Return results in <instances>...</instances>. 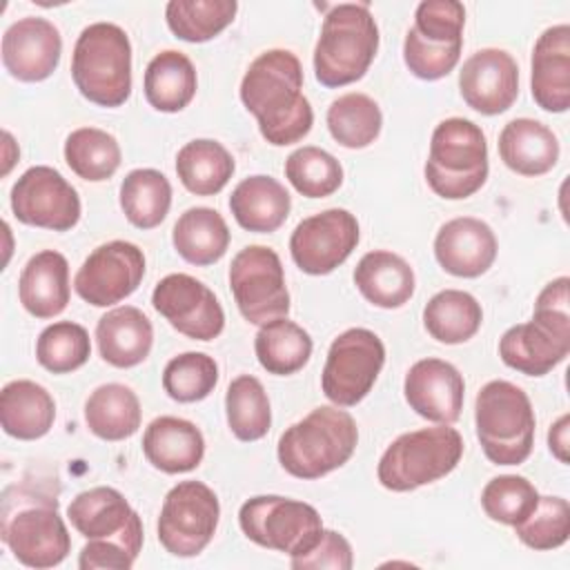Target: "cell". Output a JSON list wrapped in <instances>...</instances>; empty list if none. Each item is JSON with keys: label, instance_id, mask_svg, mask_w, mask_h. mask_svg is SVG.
Returning a JSON list of instances; mask_svg holds the SVG:
<instances>
[{"label": "cell", "instance_id": "6da1fadb", "mask_svg": "<svg viewBox=\"0 0 570 570\" xmlns=\"http://www.w3.org/2000/svg\"><path fill=\"white\" fill-rule=\"evenodd\" d=\"M240 100L274 147L303 140L314 125L312 105L303 94V67L289 49H267L249 62Z\"/></svg>", "mask_w": 570, "mask_h": 570}, {"label": "cell", "instance_id": "7a4b0ae2", "mask_svg": "<svg viewBox=\"0 0 570 570\" xmlns=\"http://www.w3.org/2000/svg\"><path fill=\"white\" fill-rule=\"evenodd\" d=\"M0 517V537L22 566L42 570L67 559L71 539L56 497L27 483L7 485Z\"/></svg>", "mask_w": 570, "mask_h": 570}, {"label": "cell", "instance_id": "3957f363", "mask_svg": "<svg viewBox=\"0 0 570 570\" xmlns=\"http://www.w3.org/2000/svg\"><path fill=\"white\" fill-rule=\"evenodd\" d=\"M358 443L356 421L338 405H318L278 439V463L296 479H321L345 465Z\"/></svg>", "mask_w": 570, "mask_h": 570}, {"label": "cell", "instance_id": "277c9868", "mask_svg": "<svg viewBox=\"0 0 570 570\" xmlns=\"http://www.w3.org/2000/svg\"><path fill=\"white\" fill-rule=\"evenodd\" d=\"M379 51V27L367 2L330 7L314 47V76L323 87H345L365 76Z\"/></svg>", "mask_w": 570, "mask_h": 570}, {"label": "cell", "instance_id": "5b68a950", "mask_svg": "<svg viewBox=\"0 0 570 570\" xmlns=\"http://www.w3.org/2000/svg\"><path fill=\"white\" fill-rule=\"evenodd\" d=\"M71 78L94 105L120 107L131 94V42L122 27L94 22L73 45Z\"/></svg>", "mask_w": 570, "mask_h": 570}, {"label": "cell", "instance_id": "8992f818", "mask_svg": "<svg viewBox=\"0 0 570 570\" xmlns=\"http://www.w3.org/2000/svg\"><path fill=\"white\" fill-rule=\"evenodd\" d=\"M423 171L430 189L445 200H463L476 194L490 171L481 127L459 116L441 120L432 131Z\"/></svg>", "mask_w": 570, "mask_h": 570}, {"label": "cell", "instance_id": "52a82bcc", "mask_svg": "<svg viewBox=\"0 0 570 570\" xmlns=\"http://www.w3.org/2000/svg\"><path fill=\"white\" fill-rule=\"evenodd\" d=\"M474 428L488 461L523 463L532 452L537 428L530 396L510 381H488L474 401Z\"/></svg>", "mask_w": 570, "mask_h": 570}, {"label": "cell", "instance_id": "ba28073f", "mask_svg": "<svg viewBox=\"0 0 570 570\" xmlns=\"http://www.w3.org/2000/svg\"><path fill=\"white\" fill-rule=\"evenodd\" d=\"M463 456L456 428L436 423L396 436L379 459V483L392 492H410L448 476Z\"/></svg>", "mask_w": 570, "mask_h": 570}, {"label": "cell", "instance_id": "9c48e42d", "mask_svg": "<svg viewBox=\"0 0 570 570\" xmlns=\"http://www.w3.org/2000/svg\"><path fill=\"white\" fill-rule=\"evenodd\" d=\"M238 523L249 541L289 559L309 552L323 532V521L314 505L278 494L247 499L238 510Z\"/></svg>", "mask_w": 570, "mask_h": 570}, {"label": "cell", "instance_id": "30bf717a", "mask_svg": "<svg viewBox=\"0 0 570 570\" xmlns=\"http://www.w3.org/2000/svg\"><path fill=\"white\" fill-rule=\"evenodd\" d=\"M385 365V345L367 327H350L338 334L321 374L323 394L338 407L361 403L374 387Z\"/></svg>", "mask_w": 570, "mask_h": 570}, {"label": "cell", "instance_id": "8fae6325", "mask_svg": "<svg viewBox=\"0 0 570 570\" xmlns=\"http://www.w3.org/2000/svg\"><path fill=\"white\" fill-rule=\"evenodd\" d=\"M218 519L216 492L203 481H180L165 494L156 525L158 541L174 557H196L214 539Z\"/></svg>", "mask_w": 570, "mask_h": 570}, {"label": "cell", "instance_id": "7c38bea8", "mask_svg": "<svg viewBox=\"0 0 570 570\" xmlns=\"http://www.w3.org/2000/svg\"><path fill=\"white\" fill-rule=\"evenodd\" d=\"M229 287L238 312L254 325L283 318L289 312L283 263L267 245H247L232 258Z\"/></svg>", "mask_w": 570, "mask_h": 570}, {"label": "cell", "instance_id": "4fadbf2b", "mask_svg": "<svg viewBox=\"0 0 570 570\" xmlns=\"http://www.w3.org/2000/svg\"><path fill=\"white\" fill-rule=\"evenodd\" d=\"M11 212L24 225L67 232L78 225L82 205L76 187L58 169L36 165L13 183Z\"/></svg>", "mask_w": 570, "mask_h": 570}, {"label": "cell", "instance_id": "5bb4252c", "mask_svg": "<svg viewBox=\"0 0 570 570\" xmlns=\"http://www.w3.org/2000/svg\"><path fill=\"white\" fill-rule=\"evenodd\" d=\"M361 238L352 212L332 207L303 218L289 236V254L296 267L309 276H325L343 265Z\"/></svg>", "mask_w": 570, "mask_h": 570}, {"label": "cell", "instance_id": "9a60e30c", "mask_svg": "<svg viewBox=\"0 0 570 570\" xmlns=\"http://www.w3.org/2000/svg\"><path fill=\"white\" fill-rule=\"evenodd\" d=\"M145 276V254L129 240L98 245L73 276L76 294L94 305L109 307L131 296Z\"/></svg>", "mask_w": 570, "mask_h": 570}, {"label": "cell", "instance_id": "2e32d148", "mask_svg": "<svg viewBox=\"0 0 570 570\" xmlns=\"http://www.w3.org/2000/svg\"><path fill=\"white\" fill-rule=\"evenodd\" d=\"M154 309L180 334L214 341L225 327V312L216 294L189 274H167L151 292Z\"/></svg>", "mask_w": 570, "mask_h": 570}, {"label": "cell", "instance_id": "e0dca14e", "mask_svg": "<svg viewBox=\"0 0 570 570\" xmlns=\"http://www.w3.org/2000/svg\"><path fill=\"white\" fill-rule=\"evenodd\" d=\"M459 91L465 105L483 116L508 111L519 96L517 60L497 47L474 51L459 71Z\"/></svg>", "mask_w": 570, "mask_h": 570}, {"label": "cell", "instance_id": "ac0fdd59", "mask_svg": "<svg viewBox=\"0 0 570 570\" xmlns=\"http://www.w3.org/2000/svg\"><path fill=\"white\" fill-rule=\"evenodd\" d=\"M67 517L85 539H116L140 554L142 521L116 488L98 485L76 494Z\"/></svg>", "mask_w": 570, "mask_h": 570}, {"label": "cell", "instance_id": "d6986e66", "mask_svg": "<svg viewBox=\"0 0 570 570\" xmlns=\"http://www.w3.org/2000/svg\"><path fill=\"white\" fill-rule=\"evenodd\" d=\"M60 53V31L47 18H20L2 36V65L20 82L47 80L56 71Z\"/></svg>", "mask_w": 570, "mask_h": 570}, {"label": "cell", "instance_id": "ffe728a7", "mask_svg": "<svg viewBox=\"0 0 570 570\" xmlns=\"http://www.w3.org/2000/svg\"><path fill=\"white\" fill-rule=\"evenodd\" d=\"M403 394L419 416L452 425L459 421L465 396V381L461 372L443 358H421L416 361L403 381Z\"/></svg>", "mask_w": 570, "mask_h": 570}, {"label": "cell", "instance_id": "44dd1931", "mask_svg": "<svg viewBox=\"0 0 570 570\" xmlns=\"http://www.w3.org/2000/svg\"><path fill=\"white\" fill-rule=\"evenodd\" d=\"M499 252L492 227L474 216H459L443 223L434 236V256L439 265L459 278L485 274Z\"/></svg>", "mask_w": 570, "mask_h": 570}, {"label": "cell", "instance_id": "7402d4cb", "mask_svg": "<svg viewBox=\"0 0 570 570\" xmlns=\"http://www.w3.org/2000/svg\"><path fill=\"white\" fill-rule=\"evenodd\" d=\"M530 89L534 102L550 114L570 107V27H548L532 49Z\"/></svg>", "mask_w": 570, "mask_h": 570}, {"label": "cell", "instance_id": "603a6c76", "mask_svg": "<svg viewBox=\"0 0 570 570\" xmlns=\"http://www.w3.org/2000/svg\"><path fill=\"white\" fill-rule=\"evenodd\" d=\"M568 354H570V334L550 330L537 321L512 325L499 338L501 361L525 376L548 374Z\"/></svg>", "mask_w": 570, "mask_h": 570}, {"label": "cell", "instance_id": "cb8c5ba5", "mask_svg": "<svg viewBox=\"0 0 570 570\" xmlns=\"http://www.w3.org/2000/svg\"><path fill=\"white\" fill-rule=\"evenodd\" d=\"M145 459L165 474L191 472L205 456V439L196 423L180 416H158L142 434Z\"/></svg>", "mask_w": 570, "mask_h": 570}, {"label": "cell", "instance_id": "d4e9b609", "mask_svg": "<svg viewBox=\"0 0 570 570\" xmlns=\"http://www.w3.org/2000/svg\"><path fill=\"white\" fill-rule=\"evenodd\" d=\"M96 343L102 361L127 370L140 365L154 345V327L142 309L120 305L100 316L96 325Z\"/></svg>", "mask_w": 570, "mask_h": 570}, {"label": "cell", "instance_id": "484cf974", "mask_svg": "<svg viewBox=\"0 0 570 570\" xmlns=\"http://www.w3.org/2000/svg\"><path fill=\"white\" fill-rule=\"evenodd\" d=\"M18 296L36 318H53L69 303V263L56 249L33 254L20 272Z\"/></svg>", "mask_w": 570, "mask_h": 570}, {"label": "cell", "instance_id": "4316f807", "mask_svg": "<svg viewBox=\"0 0 570 570\" xmlns=\"http://www.w3.org/2000/svg\"><path fill=\"white\" fill-rule=\"evenodd\" d=\"M559 140L550 127L534 118H514L499 134V156L521 176H543L559 160Z\"/></svg>", "mask_w": 570, "mask_h": 570}, {"label": "cell", "instance_id": "83f0119b", "mask_svg": "<svg viewBox=\"0 0 570 570\" xmlns=\"http://www.w3.org/2000/svg\"><path fill=\"white\" fill-rule=\"evenodd\" d=\"M56 421L53 396L36 381L16 379L0 392V425L18 441L45 436Z\"/></svg>", "mask_w": 570, "mask_h": 570}, {"label": "cell", "instance_id": "f1b7e54d", "mask_svg": "<svg viewBox=\"0 0 570 570\" xmlns=\"http://www.w3.org/2000/svg\"><path fill=\"white\" fill-rule=\"evenodd\" d=\"M229 209L243 229L272 234L287 220L292 198L285 185H281L276 178L256 174L243 178L234 187L229 196Z\"/></svg>", "mask_w": 570, "mask_h": 570}, {"label": "cell", "instance_id": "f546056e", "mask_svg": "<svg viewBox=\"0 0 570 570\" xmlns=\"http://www.w3.org/2000/svg\"><path fill=\"white\" fill-rule=\"evenodd\" d=\"M354 285L372 305L396 309L412 298L416 278L412 265L403 256L387 249H374L358 261Z\"/></svg>", "mask_w": 570, "mask_h": 570}, {"label": "cell", "instance_id": "4dcf8cb0", "mask_svg": "<svg viewBox=\"0 0 570 570\" xmlns=\"http://www.w3.org/2000/svg\"><path fill=\"white\" fill-rule=\"evenodd\" d=\"M196 87V67L183 51L165 49L156 53L145 69V98L156 111H183L194 100Z\"/></svg>", "mask_w": 570, "mask_h": 570}, {"label": "cell", "instance_id": "1f68e13d", "mask_svg": "<svg viewBox=\"0 0 570 570\" xmlns=\"http://www.w3.org/2000/svg\"><path fill=\"white\" fill-rule=\"evenodd\" d=\"M171 243L180 258L205 267L220 261L229 247L225 218L212 207H189L171 229Z\"/></svg>", "mask_w": 570, "mask_h": 570}, {"label": "cell", "instance_id": "d6a6232c", "mask_svg": "<svg viewBox=\"0 0 570 570\" xmlns=\"http://www.w3.org/2000/svg\"><path fill=\"white\" fill-rule=\"evenodd\" d=\"M142 419L140 401L129 385L105 383L85 401V421L102 441H122L138 432Z\"/></svg>", "mask_w": 570, "mask_h": 570}, {"label": "cell", "instance_id": "836d02e7", "mask_svg": "<svg viewBox=\"0 0 570 570\" xmlns=\"http://www.w3.org/2000/svg\"><path fill=\"white\" fill-rule=\"evenodd\" d=\"M232 154L212 138L185 142L176 154V174L183 187L196 196L218 194L234 176Z\"/></svg>", "mask_w": 570, "mask_h": 570}, {"label": "cell", "instance_id": "e575fe53", "mask_svg": "<svg viewBox=\"0 0 570 570\" xmlns=\"http://www.w3.org/2000/svg\"><path fill=\"white\" fill-rule=\"evenodd\" d=\"M483 321L479 301L463 289H441L423 307V325L428 334L445 345L470 341Z\"/></svg>", "mask_w": 570, "mask_h": 570}, {"label": "cell", "instance_id": "d590c367", "mask_svg": "<svg viewBox=\"0 0 570 570\" xmlns=\"http://www.w3.org/2000/svg\"><path fill=\"white\" fill-rule=\"evenodd\" d=\"M312 336L287 316L261 325L254 338V352L263 370L287 376L303 370L312 356Z\"/></svg>", "mask_w": 570, "mask_h": 570}, {"label": "cell", "instance_id": "8d00e7d4", "mask_svg": "<svg viewBox=\"0 0 570 570\" xmlns=\"http://www.w3.org/2000/svg\"><path fill=\"white\" fill-rule=\"evenodd\" d=\"M171 207V185L158 169H131L120 183V209L138 229L158 227Z\"/></svg>", "mask_w": 570, "mask_h": 570}, {"label": "cell", "instance_id": "74e56055", "mask_svg": "<svg viewBox=\"0 0 570 570\" xmlns=\"http://www.w3.org/2000/svg\"><path fill=\"white\" fill-rule=\"evenodd\" d=\"M325 120L332 138L347 149H363L372 145L383 127V114L376 100L358 91L338 96L327 107Z\"/></svg>", "mask_w": 570, "mask_h": 570}, {"label": "cell", "instance_id": "f35d334b", "mask_svg": "<svg viewBox=\"0 0 570 570\" xmlns=\"http://www.w3.org/2000/svg\"><path fill=\"white\" fill-rule=\"evenodd\" d=\"M65 160L69 169L89 183L107 180L116 174L122 160L116 136L98 127L73 129L65 140Z\"/></svg>", "mask_w": 570, "mask_h": 570}, {"label": "cell", "instance_id": "ab89813d", "mask_svg": "<svg viewBox=\"0 0 570 570\" xmlns=\"http://www.w3.org/2000/svg\"><path fill=\"white\" fill-rule=\"evenodd\" d=\"M225 414L238 441L263 439L272 425V407L263 383L252 374L236 376L225 392Z\"/></svg>", "mask_w": 570, "mask_h": 570}, {"label": "cell", "instance_id": "60d3db41", "mask_svg": "<svg viewBox=\"0 0 570 570\" xmlns=\"http://www.w3.org/2000/svg\"><path fill=\"white\" fill-rule=\"evenodd\" d=\"M234 0H171L165 7L169 31L185 42H207L234 22Z\"/></svg>", "mask_w": 570, "mask_h": 570}, {"label": "cell", "instance_id": "b9f144b4", "mask_svg": "<svg viewBox=\"0 0 570 570\" xmlns=\"http://www.w3.org/2000/svg\"><path fill=\"white\" fill-rule=\"evenodd\" d=\"M285 178L301 196L325 198L343 185V167L330 151L303 145L285 158Z\"/></svg>", "mask_w": 570, "mask_h": 570}, {"label": "cell", "instance_id": "7bdbcfd3", "mask_svg": "<svg viewBox=\"0 0 570 570\" xmlns=\"http://www.w3.org/2000/svg\"><path fill=\"white\" fill-rule=\"evenodd\" d=\"M91 356L89 332L73 321L47 325L36 341L38 363L53 374H69L82 367Z\"/></svg>", "mask_w": 570, "mask_h": 570}, {"label": "cell", "instance_id": "ee69618b", "mask_svg": "<svg viewBox=\"0 0 570 570\" xmlns=\"http://www.w3.org/2000/svg\"><path fill=\"white\" fill-rule=\"evenodd\" d=\"M218 383V365L205 352H185L174 356L163 370V390L178 403L207 399Z\"/></svg>", "mask_w": 570, "mask_h": 570}, {"label": "cell", "instance_id": "f6af8a7d", "mask_svg": "<svg viewBox=\"0 0 570 570\" xmlns=\"http://www.w3.org/2000/svg\"><path fill=\"white\" fill-rule=\"evenodd\" d=\"M514 528L517 539L532 550L561 548L570 537V503L563 497H541L534 510Z\"/></svg>", "mask_w": 570, "mask_h": 570}, {"label": "cell", "instance_id": "bcb514c9", "mask_svg": "<svg viewBox=\"0 0 570 570\" xmlns=\"http://www.w3.org/2000/svg\"><path fill=\"white\" fill-rule=\"evenodd\" d=\"M537 488L519 474H499L490 479L481 492L483 512L503 525L521 523L537 505Z\"/></svg>", "mask_w": 570, "mask_h": 570}, {"label": "cell", "instance_id": "7dc6e473", "mask_svg": "<svg viewBox=\"0 0 570 570\" xmlns=\"http://www.w3.org/2000/svg\"><path fill=\"white\" fill-rule=\"evenodd\" d=\"M465 7L456 0H423L414 11V24L419 38L434 45L463 42Z\"/></svg>", "mask_w": 570, "mask_h": 570}, {"label": "cell", "instance_id": "c3c4849f", "mask_svg": "<svg viewBox=\"0 0 570 570\" xmlns=\"http://www.w3.org/2000/svg\"><path fill=\"white\" fill-rule=\"evenodd\" d=\"M463 42L456 45H434L416 36V31L410 27L403 40V60L407 69L421 78V80H439L448 76L459 58H461Z\"/></svg>", "mask_w": 570, "mask_h": 570}, {"label": "cell", "instance_id": "681fc988", "mask_svg": "<svg viewBox=\"0 0 570 570\" xmlns=\"http://www.w3.org/2000/svg\"><path fill=\"white\" fill-rule=\"evenodd\" d=\"M289 566L294 570H350L354 566V552L341 532L323 528L316 546L303 557L289 559Z\"/></svg>", "mask_w": 570, "mask_h": 570}, {"label": "cell", "instance_id": "f907efd6", "mask_svg": "<svg viewBox=\"0 0 570 570\" xmlns=\"http://www.w3.org/2000/svg\"><path fill=\"white\" fill-rule=\"evenodd\" d=\"M570 278L559 276L550 281L534 301L532 321L543 323L550 330L570 334Z\"/></svg>", "mask_w": 570, "mask_h": 570}, {"label": "cell", "instance_id": "816d5d0a", "mask_svg": "<svg viewBox=\"0 0 570 570\" xmlns=\"http://www.w3.org/2000/svg\"><path fill=\"white\" fill-rule=\"evenodd\" d=\"M138 559V552H134L129 546L116 539H89L80 554H78V568L80 570H129Z\"/></svg>", "mask_w": 570, "mask_h": 570}, {"label": "cell", "instance_id": "f5cc1de1", "mask_svg": "<svg viewBox=\"0 0 570 570\" xmlns=\"http://www.w3.org/2000/svg\"><path fill=\"white\" fill-rule=\"evenodd\" d=\"M570 416L568 414H561L552 425H550V432H548V448L550 452L557 456L559 463H568L570 456H568V450H570Z\"/></svg>", "mask_w": 570, "mask_h": 570}, {"label": "cell", "instance_id": "db71d44e", "mask_svg": "<svg viewBox=\"0 0 570 570\" xmlns=\"http://www.w3.org/2000/svg\"><path fill=\"white\" fill-rule=\"evenodd\" d=\"M2 138H4V167H2V174L7 176V174H9V169H11V165L18 160L20 149L16 147V142H13V138H11V134H9V131H4V134H2Z\"/></svg>", "mask_w": 570, "mask_h": 570}]
</instances>
